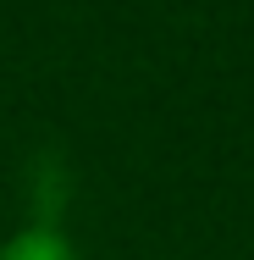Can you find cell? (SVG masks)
Returning <instances> with one entry per match:
<instances>
[{"label": "cell", "mask_w": 254, "mask_h": 260, "mask_svg": "<svg viewBox=\"0 0 254 260\" xmlns=\"http://www.w3.org/2000/svg\"><path fill=\"white\" fill-rule=\"evenodd\" d=\"M0 260H78V255H72L66 233H55V227H22L17 238L0 244Z\"/></svg>", "instance_id": "cell-1"}]
</instances>
